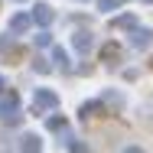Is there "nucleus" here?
Instances as JSON below:
<instances>
[{
  "instance_id": "1",
  "label": "nucleus",
  "mask_w": 153,
  "mask_h": 153,
  "mask_svg": "<svg viewBox=\"0 0 153 153\" xmlns=\"http://www.w3.org/2000/svg\"><path fill=\"white\" fill-rule=\"evenodd\" d=\"M59 104V94L49 91V88H36V94H33V111H52Z\"/></svg>"
},
{
  "instance_id": "2",
  "label": "nucleus",
  "mask_w": 153,
  "mask_h": 153,
  "mask_svg": "<svg viewBox=\"0 0 153 153\" xmlns=\"http://www.w3.org/2000/svg\"><path fill=\"white\" fill-rule=\"evenodd\" d=\"M16 114H20V101H16V94H3V98H0V121L13 124V121H16Z\"/></svg>"
},
{
  "instance_id": "3",
  "label": "nucleus",
  "mask_w": 153,
  "mask_h": 153,
  "mask_svg": "<svg viewBox=\"0 0 153 153\" xmlns=\"http://www.w3.org/2000/svg\"><path fill=\"white\" fill-rule=\"evenodd\" d=\"M52 16H56V13H52V7H49V3H36V7H33V20H36L39 26H49V23H52Z\"/></svg>"
},
{
  "instance_id": "4",
  "label": "nucleus",
  "mask_w": 153,
  "mask_h": 153,
  "mask_svg": "<svg viewBox=\"0 0 153 153\" xmlns=\"http://www.w3.org/2000/svg\"><path fill=\"white\" fill-rule=\"evenodd\" d=\"M20 153H42V140H39L36 134H26V137L20 140Z\"/></svg>"
},
{
  "instance_id": "5",
  "label": "nucleus",
  "mask_w": 153,
  "mask_h": 153,
  "mask_svg": "<svg viewBox=\"0 0 153 153\" xmlns=\"http://www.w3.org/2000/svg\"><path fill=\"white\" fill-rule=\"evenodd\" d=\"M91 33H75V36H72V49H75V52H88V49H91Z\"/></svg>"
},
{
  "instance_id": "6",
  "label": "nucleus",
  "mask_w": 153,
  "mask_h": 153,
  "mask_svg": "<svg viewBox=\"0 0 153 153\" xmlns=\"http://www.w3.org/2000/svg\"><path fill=\"white\" fill-rule=\"evenodd\" d=\"M30 26H33V16H26V13H16L10 20V33H26Z\"/></svg>"
},
{
  "instance_id": "7",
  "label": "nucleus",
  "mask_w": 153,
  "mask_h": 153,
  "mask_svg": "<svg viewBox=\"0 0 153 153\" xmlns=\"http://www.w3.org/2000/svg\"><path fill=\"white\" fill-rule=\"evenodd\" d=\"M153 42V33L150 30H134V36H130V46H137V49H147Z\"/></svg>"
},
{
  "instance_id": "8",
  "label": "nucleus",
  "mask_w": 153,
  "mask_h": 153,
  "mask_svg": "<svg viewBox=\"0 0 153 153\" xmlns=\"http://www.w3.org/2000/svg\"><path fill=\"white\" fill-rule=\"evenodd\" d=\"M52 59L59 68H68V56H65V49H52Z\"/></svg>"
},
{
  "instance_id": "9",
  "label": "nucleus",
  "mask_w": 153,
  "mask_h": 153,
  "mask_svg": "<svg viewBox=\"0 0 153 153\" xmlns=\"http://www.w3.org/2000/svg\"><path fill=\"white\" fill-rule=\"evenodd\" d=\"M101 52H104L108 59H117V56H121V46H114V42H111V46H104Z\"/></svg>"
},
{
  "instance_id": "10",
  "label": "nucleus",
  "mask_w": 153,
  "mask_h": 153,
  "mask_svg": "<svg viewBox=\"0 0 153 153\" xmlns=\"http://www.w3.org/2000/svg\"><path fill=\"white\" fill-rule=\"evenodd\" d=\"M114 23H117V26H137V20H134V16H117Z\"/></svg>"
},
{
  "instance_id": "11",
  "label": "nucleus",
  "mask_w": 153,
  "mask_h": 153,
  "mask_svg": "<svg viewBox=\"0 0 153 153\" xmlns=\"http://www.w3.org/2000/svg\"><path fill=\"white\" fill-rule=\"evenodd\" d=\"M68 153H88V147H85V143H75V140H72V143H68Z\"/></svg>"
},
{
  "instance_id": "12",
  "label": "nucleus",
  "mask_w": 153,
  "mask_h": 153,
  "mask_svg": "<svg viewBox=\"0 0 153 153\" xmlns=\"http://www.w3.org/2000/svg\"><path fill=\"white\" fill-rule=\"evenodd\" d=\"M117 3H121V0H101V10H114Z\"/></svg>"
},
{
  "instance_id": "13",
  "label": "nucleus",
  "mask_w": 153,
  "mask_h": 153,
  "mask_svg": "<svg viewBox=\"0 0 153 153\" xmlns=\"http://www.w3.org/2000/svg\"><path fill=\"white\" fill-rule=\"evenodd\" d=\"M124 153H143L140 147H124Z\"/></svg>"
},
{
  "instance_id": "14",
  "label": "nucleus",
  "mask_w": 153,
  "mask_h": 153,
  "mask_svg": "<svg viewBox=\"0 0 153 153\" xmlns=\"http://www.w3.org/2000/svg\"><path fill=\"white\" fill-rule=\"evenodd\" d=\"M0 88H3V75H0Z\"/></svg>"
},
{
  "instance_id": "15",
  "label": "nucleus",
  "mask_w": 153,
  "mask_h": 153,
  "mask_svg": "<svg viewBox=\"0 0 153 153\" xmlns=\"http://www.w3.org/2000/svg\"><path fill=\"white\" fill-rule=\"evenodd\" d=\"M147 3H153V0H147Z\"/></svg>"
}]
</instances>
